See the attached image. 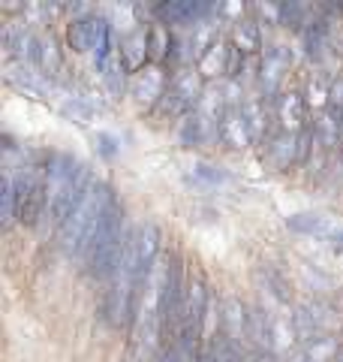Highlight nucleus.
<instances>
[{
  "mask_svg": "<svg viewBox=\"0 0 343 362\" xmlns=\"http://www.w3.org/2000/svg\"><path fill=\"white\" fill-rule=\"evenodd\" d=\"M94 169L85 160H78L70 151H52L49 157V178H45V218L40 223V233H57L73 211L78 197L85 194L94 181Z\"/></svg>",
  "mask_w": 343,
  "mask_h": 362,
  "instance_id": "obj_1",
  "label": "nucleus"
},
{
  "mask_svg": "<svg viewBox=\"0 0 343 362\" xmlns=\"http://www.w3.org/2000/svg\"><path fill=\"white\" fill-rule=\"evenodd\" d=\"M118 197L114 194V187L109 185L106 178H94L90 181V187L85 190L78 202L73 206V211L66 214L64 226L57 230V247L70 257V259H78V263H85V254L90 247V239H94L97 226L102 221V214H106L109 202Z\"/></svg>",
  "mask_w": 343,
  "mask_h": 362,
  "instance_id": "obj_2",
  "label": "nucleus"
},
{
  "mask_svg": "<svg viewBox=\"0 0 343 362\" xmlns=\"http://www.w3.org/2000/svg\"><path fill=\"white\" fill-rule=\"evenodd\" d=\"M127 209H124L121 197H114L109 202L106 214H102V221L97 226L94 239H90V247L85 254V272L94 281H109L112 272H114V263H118V257L124 251V242H127Z\"/></svg>",
  "mask_w": 343,
  "mask_h": 362,
  "instance_id": "obj_3",
  "label": "nucleus"
},
{
  "mask_svg": "<svg viewBox=\"0 0 343 362\" xmlns=\"http://www.w3.org/2000/svg\"><path fill=\"white\" fill-rule=\"evenodd\" d=\"M292 61H295V52L292 45L286 42H268L265 52H262V70H259V97L274 103L280 94H283V82H286V73L292 70Z\"/></svg>",
  "mask_w": 343,
  "mask_h": 362,
  "instance_id": "obj_4",
  "label": "nucleus"
},
{
  "mask_svg": "<svg viewBox=\"0 0 343 362\" xmlns=\"http://www.w3.org/2000/svg\"><path fill=\"white\" fill-rule=\"evenodd\" d=\"M217 13L214 4L205 0H163L148 9L151 21H163V25H178V28H196L199 21H208Z\"/></svg>",
  "mask_w": 343,
  "mask_h": 362,
  "instance_id": "obj_5",
  "label": "nucleus"
},
{
  "mask_svg": "<svg viewBox=\"0 0 343 362\" xmlns=\"http://www.w3.org/2000/svg\"><path fill=\"white\" fill-rule=\"evenodd\" d=\"M169 82H172V70H169V66L148 64L145 70H139L130 78V97L139 103V109L154 112L160 106V100L166 97Z\"/></svg>",
  "mask_w": 343,
  "mask_h": 362,
  "instance_id": "obj_6",
  "label": "nucleus"
},
{
  "mask_svg": "<svg viewBox=\"0 0 343 362\" xmlns=\"http://www.w3.org/2000/svg\"><path fill=\"white\" fill-rule=\"evenodd\" d=\"M274 121H277L280 130L295 133V136H301L307 127H311V124H313V112H311V106H307L304 90L283 88V94L274 100Z\"/></svg>",
  "mask_w": 343,
  "mask_h": 362,
  "instance_id": "obj_7",
  "label": "nucleus"
},
{
  "mask_svg": "<svg viewBox=\"0 0 343 362\" xmlns=\"http://www.w3.org/2000/svg\"><path fill=\"white\" fill-rule=\"evenodd\" d=\"M4 78L9 85H13L16 90H21V94H28V97H49L57 90V82L49 76V73H42L40 66H33V64H16V61H9L6 64V70H4Z\"/></svg>",
  "mask_w": 343,
  "mask_h": 362,
  "instance_id": "obj_8",
  "label": "nucleus"
},
{
  "mask_svg": "<svg viewBox=\"0 0 343 362\" xmlns=\"http://www.w3.org/2000/svg\"><path fill=\"white\" fill-rule=\"evenodd\" d=\"M301 136L286 133L280 127H274V133L262 142V151H265V163L274 173H289V169H299V151H301Z\"/></svg>",
  "mask_w": 343,
  "mask_h": 362,
  "instance_id": "obj_9",
  "label": "nucleus"
},
{
  "mask_svg": "<svg viewBox=\"0 0 343 362\" xmlns=\"http://www.w3.org/2000/svg\"><path fill=\"white\" fill-rule=\"evenodd\" d=\"M247 326H250V302L241 296L229 293L220 299V314H217V332H223L226 338L244 344L247 341Z\"/></svg>",
  "mask_w": 343,
  "mask_h": 362,
  "instance_id": "obj_10",
  "label": "nucleus"
},
{
  "mask_svg": "<svg viewBox=\"0 0 343 362\" xmlns=\"http://www.w3.org/2000/svg\"><path fill=\"white\" fill-rule=\"evenodd\" d=\"M40 42H42V30H33L28 25H6L4 28V45L9 52V61L16 64H33L40 61Z\"/></svg>",
  "mask_w": 343,
  "mask_h": 362,
  "instance_id": "obj_11",
  "label": "nucleus"
},
{
  "mask_svg": "<svg viewBox=\"0 0 343 362\" xmlns=\"http://www.w3.org/2000/svg\"><path fill=\"white\" fill-rule=\"evenodd\" d=\"M102 25H106V16L90 13V9L76 13L70 21H66V45H70L73 52H90L94 54Z\"/></svg>",
  "mask_w": 343,
  "mask_h": 362,
  "instance_id": "obj_12",
  "label": "nucleus"
},
{
  "mask_svg": "<svg viewBox=\"0 0 343 362\" xmlns=\"http://www.w3.org/2000/svg\"><path fill=\"white\" fill-rule=\"evenodd\" d=\"M232 52L235 45L229 37H217L208 49L199 54L196 70L202 73V78H208V85H214V78H229V66H232Z\"/></svg>",
  "mask_w": 343,
  "mask_h": 362,
  "instance_id": "obj_13",
  "label": "nucleus"
},
{
  "mask_svg": "<svg viewBox=\"0 0 343 362\" xmlns=\"http://www.w3.org/2000/svg\"><path fill=\"white\" fill-rule=\"evenodd\" d=\"M118 54L124 66H127V73L136 76L139 70H145L148 64H151V49H148V28L145 25H136L130 28L124 37L118 40Z\"/></svg>",
  "mask_w": 343,
  "mask_h": 362,
  "instance_id": "obj_14",
  "label": "nucleus"
},
{
  "mask_svg": "<svg viewBox=\"0 0 343 362\" xmlns=\"http://www.w3.org/2000/svg\"><path fill=\"white\" fill-rule=\"evenodd\" d=\"M220 142L229 145L235 151H244V148H253L256 145V136H253V127L244 115L241 106H229L226 115H223V124H220Z\"/></svg>",
  "mask_w": 343,
  "mask_h": 362,
  "instance_id": "obj_15",
  "label": "nucleus"
},
{
  "mask_svg": "<svg viewBox=\"0 0 343 362\" xmlns=\"http://www.w3.org/2000/svg\"><path fill=\"white\" fill-rule=\"evenodd\" d=\"M286 230L295 233V235H311V239H319V242H328L331 235H335V230L340 223H335L331 218H325V214L319 211H292L286 214Z\"/></svg>",
  "mask_w": 343,
  "mask_h": 362,
  "instance_id": "obj_16",
  "label": "nucleus"
},
{
  "mask_svg": "<svg viewBox=\"0 0 343 362\" xmlns=\"http://www.w3.org/2000/svg\"><path fill=\"white\" fill-rule=\"evenodd\" d=\"M299 37H301V49H304L307 58L319 61V58H325V54H328L331 37H335V21L319 13V6H316V16L311 18V25H307Z\"/></svg>",
  "mask_w": 343,
  "mask_h": 362,
  "instance_id": "obj_17",
  "label": "nucleus"
},
{
  "mask_svg": "<svg viewBox=\"0 0 343 362\" xmlns=\"http://www.w3.org/2000/svg\"><path fill=\"white\" fill-rule=\"evenodd\" d=\"M229 40L235 42L238 52L250 54V58H259V54L265 52V37H262V25L256 21V16H238L232 21Z\"/></svg>",
  "mask_w": 343,
  "mask_h": 362,
  "instance_id": "obj_18",
  "label": "nucleus"
},
{
  "mask_svg": "<svg viewBox=\"0 0 343 362\" xmlns=\"http://www.w3.org/2000/svg\"><path fill=\"white\" fill-rule=\"evenodd\" d=\"M274 317L268 314L265 305L250 302V326H247V341L253 350H274Z\"/></svg>",
  "mask_w": 343,
  "mask_h": 362,
  "instance_id": "obj_19",
  "label": "nucleus"
},
{
  "mask_svg": "<svg viewBox=\"0 0 343 362\" xmlns=\"http://www.w3.org/2000/svg\"><path fill=\"white\" fill-rule=\"evenodd\" d=\"M148 49H151V64H160V66H169L172 61V52H175V40L178 33L172 30L163 21H148Z\"/></svg>",
  "mask_w": 343,
  "mask_h": 362,
  "instance_id": "obj_20",
  "label": "nucleus"
},
{
  "mask_svg": "<svg viewBox=\"0 0 343 362\" xmlns=\"http://www.w3.org/2000/svg\"><path fill=\"white\" fill-rule=\"evenodd\" d=\"M313 136H316V145L325 148L328 154H337L343 148V130H340V121L335 112H323V115H313Z\"/></svg>",
  "mask_w": 343,
  "mask_h": 362,
  "instance_id": "obj_21",
  "label": "nucleus"
},
{
  "mask_svg": "<svg viewBox=\"0 0 343 362\" xmlns=\"http://www.w3.org/2000/svg\"><path fill=\"white\" fill-rule=\"evenodd\" d=\"M172 88L178 90L184 100H190L193 106L199 103V97L205 94V78L202 73L196 70V64H187V66H178V70H172Z\"/></svg>",
  "mask_w": 343,
  "mask_h": 362,
  "instance_id": "obj_22",
  "label": "nucleus"
},
{
  "mask_svg": "<svg viewBox=\"0 0 343 362\" xmlns=\"http://www.w3.org/2000/svg\"><path fill=\"white\" fill-rule=\"evenodd\" d=\"M340 350H343V338H337L335 332L316 335V338H311V341L301 344L304 362H335Z\"/></svg>",
  "mask_w": 343,
  "mask_h": 362,
  "instance_id": "obj_23",
  "label": "nucleus"
},
{
  "mask_svg": "<svg viewBox=\"0 0 343 362\" xmlns=\"http://www.w3.org/2000/svg\"><path fill=\"white\" fill-rule=\"evenodd\" d=\"M331 82H335V76H328L325 70H319L316 76H311V82H307L304 97H307V106H311L313 115H323V112L331 109Z\"/></svg>",
  "mask_w": 343,
  "mask_h": 362,
  "instance_id": "obj_24",
  "label": "nucleus"
},
{
  "mask_svg": "<svg viewBox=\"0 0 343 362\" xmlns=\"http://www.w3.org/2000/svg\"><path fill=\"white\" fill-rule=\"evenodd\" d=\"M16 221H18V190L13 169H4V175H0V226L9 230Z\"/></svg>",
  "mask_w": 343,
  "mask_h": 362,
  "instance_id": "obj_25",
  "label": "nucleus"
},
{
  "mask_svg": "<svg viewBox=\"0 0 343 362\" xmlns=\"http://www.w3.org/2000/svg\"><path fill=\"white\" fill-rule=\"evenodd\" d=\"M64 52H61V42H57V37L54 33H49V30H42V42H40V61H37V66L42 73H49L52 78H57L61 76V70H64Z\"/></svg>",
  "mask_w": 343,
  "mask_h": 362,
  "instance_id": "obj_26",
  "label": "nucleus"
},
{
  "mask_svg": "<svg viewBox=\"0 0 343 362\" xmlns=\"http://www.w3.org/2000/svg\"><path fill=\"white\" fill-rule=\"evenodd\" d=\"M256 281L271 293L274 299H280L283 305H289V302H292L289 281H286V275H283L277 266H268V263H265V266H259V269H256Z\"/></svg>",
  "mask_w": 343,
  "mask_h": 362,
  "instance_id": "obj_27",
  "label": "nucleus"
},
{
  "mask_svg": "<svg viewBox=\"0 0 343 362\" xmlns=\"http://www.w3.org/2000/svg\"><path fill=\"white\" fill-rule=\"evenodd\" d=\"M175 139L181 148H199V145H205V133H202V121L196 115V109L175 124Z\"/></svg>",
  "mask_w": 343,
  "mask_h": 362,
  "instance_id": "obj_28",
  "label": "nucleus"
},
{
  "mask_svg": "<svg viewBox=\"0 0 343 362\" xmlns=\"http://www.w3.org/2000/svg\"><path fill=\"white\" fill-rule=\"evenodd\" d=\"M190 175L199 181V185H208V187H220V185H229L232 181V173L220 163H211V160H196L190 169Z\"/></svg>",
  "mask_w": 343,
  "mask_h": 362,
  "instance_id": "obj_29",
  "label": "nucleus"
},
{
  "mask_svg": "<svg viewBox=\"0 0 343 362\" xmlns=\"http://www.w3.org/2000/svg\"><path fill=\"white\" fill-rule=\"evenodd\" d=\"M316 16V6H304V4H280V25L289 28L295 33H301L311 18Z\"/></svg>",
  "mask_w": 343,
  "mask_h": 362,
  "instance_id": "obj_30",
  "label": "nucleus"
},
{
  "mask_svg": "<svg viewBox=\"0 0 343 362\" xmlns=\"http://www.w3.org/2000/svg\"><path fill=\"white\" fill-rule=\"evenodd\" d=\"M94 151L102 157V160H114V157L121 154L118 133H112V130H94Z\"/></svg>",
  "mask_w": 343,
  "mask_h": 362,
  "instance_id": "obj_31",
  "label": "nucleus"
},
{
  "mask_svg": "<svg viewBox=\"0 0 343 362\" xmlns=\"http://www.w3.org/2000/svg\"><path fill=\"white\" fill-rule=\"evenodd\" d=\"M328 247L335 254H343V226H337V230H335V235L328 239Z\"/></svg>",
  "mask_w": 343,
  "mask_h": 362,
  "instance_id": "obj_32",
  "label": "nucleus"
},
{
  "mask_svg": "<svg viewBox=\"0 0 343 362\" xmlns=\"http://www.w3.org/2000/svg\"><path fill=\"white\" fill-rule=\"evenodd\" d=\"M335 115H337V121H340V130H343V106H340V109L335 112Z\"/></svg>",
  "mask_w": 343,
  "mask_h": 362,
  "instance_id": "obj_33",
  "label": "nucleus"
},
{
  "mask_svg": "<svg viewBox=\"0 0 343 362\" xmlns=\"http://www.w3.org/2000/svg\"><path fill=\"white\" fill-rule=\"evenodd\" d=\"M337 157H340V169H343V148H340V151H337Z\"/></svg>",
  "mask_w": 343,
  "mask_h": 362,
  "instance_id": "obj_34",
  "label": "nucleus"
},
{
  "mask_svg": "<svg viewBox=\"0 0 343 362\" xmlns=\"http://www.w3.org/2000/svg\"><path fill=\"white\" fill-rule=\"evenodd\" d=\"M335 362H343V350H340V354H337V359Z\"/></svg>",
  "mask_w": 343,
  "mask_h": 362,
  "instance_id": "obj_35",
  "label": "nucleus"
}]
</instances>
